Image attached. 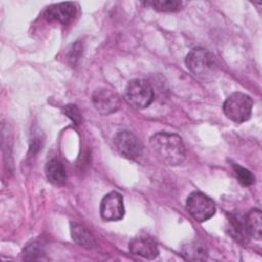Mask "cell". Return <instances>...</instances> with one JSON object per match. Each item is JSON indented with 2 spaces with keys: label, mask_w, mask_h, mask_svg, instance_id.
Segmentation results:
<instances>
[{
  "label": "cell",
  "mask_w": 262,
  "mask_h": 262,
  "mask_svg": "<svg viewBox=\"0 0 262 262\" xmlns=\"http://www.w3.org/2000/svg\"><path fill=\"white\" fill-rule=\"evenodd\" d=\"M149 144L156 158L167 166L180 165L185 159V146L177 134L158 132L150 137Z\"/></svg>",
  "instance_id": "obj_1"
},
{
  "label": "cell",
  "mask_w": 262,
  "mask_h": 262,
  "mask_svg": "<svg viewBox=\"0 0 262 262\" xmlns=\"http://www.w3.org/2000/svg\"><path fill=\"white\" fill-rule=\"evenodd\" d=\"M187 69L196 77L207 79L217 72V62L214 55L202 47L192 48L185 57Z\"/></svg>",
  "instance_id": "obj_2"
},
{
  "label": "cell",
  "mask_w": 262,
  "mask_h": 262,
  "mask_svg": "<svg viewBox=\"0 0 262 262\" xmlns=\"http://www.w3.org/2000/svg\"><path fill=\"white\" fill-rule=\"evenodd\" d=\"M252 98L243 92L231 93L223 103V112L225 116L235 123H243L249 120L252 114Z\"/></svg>",
  "instance_id": "obj_3"
},
{
  "label": "cell",
  "mask_w": 262,
  "mask_h": 262,
  "mask_svg": "<svg viewBox=\"0 0 262 262\" xmlns=\"http://www.w3.org/2000/svg\"><path fill=\"white\" fill-rule=\"evenodd\" d=\"M154 89L151 85L142 79L130 81L125 90V98L134 107L145 108L154 100Z\"/></svg>",
  "instance_id": "obj_4"
},
{
  "label": "cell",
  "mask_w": 262,
  "mask_h": 262,
  "mask_svg": "<svg viewBox=\"0 0 262 262\" xmlns=\"http://www.w3.org/2000/svg\"><path fill=\"white\" fill-rule=\"evenodd\" d=\"M186 209L191 217L199 222L209 220L216 212L213 200L201 191H193L187 196Z\"/></svg>",
  "instance_id": "obj_5"
},
{
  "label": "cell",
  "mask_w": 262,
  "mask_h": 262,
  "mask_svg": "<svg viewBox=\"0 0 262 262\" xmlns=\"http://www.w3.org/2000/svg\"><path fill=\"white\" fill-rule=\"evenodd\" d=\"M114 143L118 151L126 158L135 159L142 155L143 145L136 135L130 131H120L114 136Z\"/></svg>",
  "instance_id": "obj_6"
},
{
  "label": "cell",
  "mask_w": 262,
  "mask_h": 262,
  "mask_svg": "<svg viewBox=\"0 0 262 262\" xmlns=\"http://www.w3.org/2000/svg\"><path fill=\"white\" fill-rule=\"evenodd\" d=\"M125 209L122 195L117 191L105 194L100 203V216L105 221H118L124 217Z\"/></svg>",
  "instance_id": "obj_7"
},
{
  "label": "cell",
  "mask_w": 262,
  "mask_h": 262,
  "mask_svg": "<svg viewBox=\"0 0 262 262\" xmlns=\"http://www.w3.org/2000/svg\"><path fill=\"white\" fill-rule=\"evenodd\" d=\"M94 107L101 115H110L117 112L121 105L119 95L108 88H98L92 94Z\"/></svg>",
  "instance_id": "obj_8"
},
{
  "label": "cell",
  "mask_w": 262,
  "mask_h": 262,
  "mask_svg": "<svg viewBox=\"0 0 262 262\" xmlns=\"http://www.w3.org/2000/svg\"><path fill=\"white\" fill-rule=\"evenodd\" d=\"M76 15V7L72 2L53 4L46 8L44 17L49 21H57L61 25L70 24Z\"/></svg>",
  "instance_id": "obj_9"
},
{
  "label": "cell",
  "mask_w": 262,
  "mask_h": 262,
  "mask_svg": "<svg viewBox=\"0 0 262 262\" xmlns=\"http://www.w3.org/2000/svg\"><path fill=\"white\" fill-rule=\"evenodd\" d=\"M129 250L132 254L145 259H155L159 256L157 243L151 237L145 235L133 237L129 243Z\"/></svg>",
  "instance_id": "obj_10"
},
{
  "label": "cell",
  "mask_w": 262,
  "mask_h": 262,
  "mask_svg": "<svg viewBox=\"0 0 262 262\" xmlns=\"http://www.w3.org/2000/svg\"><path fill=\"white\" fill-rule=\"evenodd\" d=\"M181 255L186 260L204 261L208 257V249L201 241H188L181 246Z\"/></svg>",
  "instance_id": "obj_11"
},
{
  "label": "cell",
  "mask_w": 262,
  "mask_h": 262,
  "mask_svg": "<svg viewBox=\"0 0 262 262\" xmlns=\"http://www.w3.org/2000/svg\"><path fill=\"white\" fill-rule=\"evenodd\" d=\"M244 224L249 236L260 239L262 235V216L259 209H252L244 218Z\"/></svg>",
  "instance_id": "obj_12"
},
{
  "label": "cell",
  "mask_w": 262,
  "mask_h": 262,
  "mask_svg": "<svg viewBox=\"0 0 262 262\" xmlns=\"http://www.w3.org/2000/svg\"><path fill=\"white\" fill-rule=\"evenodd\" d=\"M71 235L73 241L83 248L92 249L96 246V242L92 233L79 223H71Z\"/></svg>",
  "instance_id": "obj_13"
},
{
  "label": "cell",
  "mask_w": 262,
  "mask_h": 262,
  "mask_svg": "<svg viewBox=\"0 0 262 262\" xmlns=\"http://www.w3.org/2000/svg\"><path fill=\"white\" fill-rule=\"evenodd\" d=\"M45 174L49 182L55 185H61L66 182L67 173L63 164L57 159H51L46 163Z\"/></svg>",
  "instance_id": "obj_14"
},
{
  "label": "cell",
  "mask_w": 262,
  "mask_h": 262,
  "mask_svg": "<svg viewBox=\"0 0 262 262\" xmlns=\"http://www.w3.org/2000/svg\"><path fill=\"white\" fill-rule=\"evenodd\" d=\"M229 224H230V233L231 235L238 242H242L243 239L246 238V236H249L246 228H245V224H244V219L241 220L238 217L236 216H230L229 217Z\"/></svg>",
  "instance_id": "obj_15"
},
{
  "label": "cell",
  "mask_w": 262,
  "mask_h": 262,
  "mask_svg": "<svg viewBox=\"0 0 262 262\" xmlns=\"http://www.w3.org/2000/svg\"><path fill=\"white\" fill-rule=\"evenodd\" d=\"M148 5H151L154 9L162 12H172L177 11L180 9L182 2L177 0H155L147 3Z\"/></svg>",
  "instance_id": "obj_16"
},
{
  "label": "cell",
  "mask_w": 262,
  "mask_h": 262,
  "mask_svg": "<svg viewBox=\"0 0 262 262\" xmlns=\"http://www.w3.org/2000/svg\"><path fill=\"white\" fill-rule=\"evenodd\" d=\"M44 255V251L42 245L38 242H31L29 243L23 252V258L25 260H38L41 259Z\"/></svg>",
  "instance_id": "obj_17"
},
{
  "label": "cell",
  "mask_w": 262,
  "mask_h": 262,
  "mask_svg": "<svg viewBox=\"0 0 262 262\" xmlns=\"http://www.w3.org/2000/svg\"><path fill=\"white\" fill-rule=\"evenodd\" d=\"M232 168H233L236 178L243 185H251L255 182V176L248 169H246L237 164H233Z\"/></svg>",
  "instance_id": "obj_18"
},
{
  "label": "cell",
  "mask_w": 262,
  "mask_h": 262,
  "mask_svg": "<svg viewBox=\"0 0 262 262\" xmlns=\"http://www.w3.org/2000/svg\"><path fill=\"white\" fill-rule=\"evenodd\" d=\"M64 114L75 123V124H80L81 123V115L79 112V108L75 104H68L63 107Z\"/></svg>",
  "instance_id": "obj_19"
},
{
  "label": "cell",
  "mask_w": 262,
  "mask_h": 262,
  "mask_svg": "<svg viewBox=\"0 0 262 262\" xmlns=\"http://www.w3.org/2000/svg\"><path fill=\"white\" fill-rule=\"evenodd\" d=\"M81 49H82V46H81V44L79 42L73 44L72 48H70L69 54H68V58H69V60L71 61L72 64H76V62L80 58Z\"/></svg>",
  "instance_id": "obj_20"
}]
</instances>
